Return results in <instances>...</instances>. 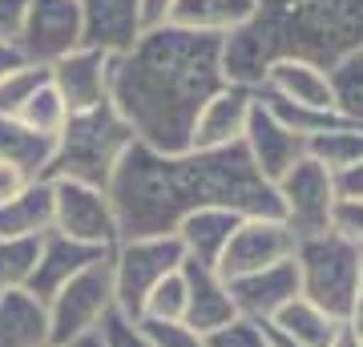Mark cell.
<instances>
[{"label": "cell", "mask_w": 363, "mask_h": 347, "mask_svg": "<svg viewBox=\"0 0 363 347\" xmlns=\"http://www.w3.org/2000/svg\"><path fill=\"white\" fill-rule=\"evenodd\" d=\"M226 291H230V303L242 319H274L279 311L298 299V270H295V255L286 263H274V267H262L255 275H238V279H226Z\"/></svg>", "instance_id": "5bb4252c"}, {"label": "cell", "mask_w": 363, "mask_h": 347, "mask_svg": "<svg viewBox=\"0 0 363 347\" xmlns=\"http://www.w3.org/2000/svg\"><path fill=\"white\" fill-rule=\"evenodd\" d=\"M28 182H33V178H25V174H21L16 166H9V162H0V206L9 202V198H16V194L25 190Z\"/></svg>", "instance_id": "f35d334b"}, {"label": "cell", "mask_w": 363, "mask_h": 347, "mask_svg": "<svg viewBox=\"0 0 363 347\" xmlns=\"http://www.w3.org/2000/svg\"><path fill=\"white\" fill-rule=\"evenodd\" d=\"M142 319H162V323L186 319V279H182V270L166 275V279L150 291V299H145V307H142Z\"/></svg>", "instance_id": "4dcf8cb0"}, {"label": "cell", "mask_w": 363, "mask_h": 347, "mask_svg": "<svg viewBox=\"0 0 363 347\" xmlns=\"http://www.w3.org/2000/svg\"><path fill=\"white\" fill-rule=\"evenodd\" d=\"M331 231L347 243L363 246V202L359 198H335V210H331Z\"/></svg>", "instance_id": "836d02e7"}, {"label": "cell", "mask_w": 363, "mask_h": 347, "mask_svg": "<svg viewBox=\"0 0 363 347\" xmlns=\"http://www.w3.org/2000/svg\"><path fill=\"white\" fill-rule=\"evenodd\" d=\"M298 295L323 307L335 323H347L363 287V246L339 238L335 231L311 234L295 243Z\"/></svg>", "instance_id": "5b68a950"}, {"label": "cell", "mask_w": 363, "mask_h": 347, "mask_svg": "<svg viewBox=\"0 0 363 347\" xmlns=\"http://www.w3.org/2000/svg\"><path fill=\"white\" fill-rule=\"evenodd\" d=\"M105 255H109V250H101V246H85V243H77V238H65V234L49 231L40 238L37 263H33V275H28L25 291H33L37 299L49 303L73 275H81L85 267H93V263L105 258Z\"/></svg>", "instance_id": "e0dca14e"}, {"label": "cell", "mask_w": 363, "mask_h": 347, "mask_svg": "<svg viewBox=\"0 0 363 347\" xmlns=\"http://www.w3.org/2000/svg\"><path fill=\"white\" fill-rule=\"evenodd\" d=\"M206 339V347H267V339H262V327L255 319H230L226 327H214V331L202 335Z\"/></svg>", "instance_id": "d6a6232c"}, {"label": "cell", "mask_w": 363, "mask_h": 347, "mask_svg": "<svg viewBox=\"0 0 363 347\" xmlns=\"http://www.w3.org/2000/svg\"><path fill=\"white\" fill-rule=\"evenodd\" d=\"M259 93L279 97V101H291V105H307V109H331L327 69H319L311 61H295V57H283V61L267 65Z\"/></svg>", "instance_id": "d6986e66"}, {"label": "cell", "mask_w": 363, "mask_h": 347, "mask_svg": "<svg viewBox=\"0 0 363 347\" xmlns=\"http://www.w3.org/2000/svg\"><path fill=\"white\" fill-rule=\"evenodd\" d=\"M327 81H331V109L347 126L363 129V53H351L339 65H331Z\"/></svg>", "instance_id": "4316f807"}, {"label": "cell", "mask_w": 363, "mask_h": 347, "mask_svg": "<svg viewBox=\"0 0 363 347\" xmlns=\"http://www.w3.org/2000/svg\"><path fill=\"white\" fill-rule=\"evenodd\" d=\"M0 347H49V307L33 291L0 295Z\"/></svg>", "instance_id": "44dd1931"}, {"label": "cell", "mask_w": 363, "mask_h": 347, "mask_svg": "<svg viewBox=\"0 0 363 347\" xmlns=\"http://www.w3.org/2000/svg\"><path fill=\"white\" fill-rule=\"evenodd\" d=\"M81 49V4L77 0H28L25 28L16 40L21 61L28 65H57Z\"/></svg>", "instance_id": "30bf717a"}, {"label": "cell", "mask_w": 363, "mask_h": 347, "mask_svg": "<svg viewBox=\"0 0 363 347\" xmlns=\"http://www.w3.org/2000/svg\"><path fill=\"white\" fill-rule=\"evenodd\" d=\"M52 231L101 250H113L121 243L109 194L77 182H52Z\"/></svg>", "instance_id": "9c48e42d"}, {"label": "cell", "mask_w": 363, "mask_h": 347, "mask_svg": "<svg viewBox=\"0 0 363 347\" xmlns=\"http://www.w3.org/2000/svg\"><path fill=\"white\" fill-rule=\"evenodd\" d=\"M49 347H52V343H49Z\"/></svg>", "instance_id": "ee69618b"}, {"label": "cell", "mask_w": 363, "mask_h": 347, "mask_svg": "<svg viewBox=\"0 0 363 347\" xmlns=\"http://www.w3.org/2000/svg\"><path fill=\"white\" fill-rule=\"evenodd\" d=\"M52 231V182L37 178L0 206V238H45Z\"/></svg>", "instance_id": "7402d4cb"}, {"label": "cell", "mask_w": 363, "mask_h": 347, "mask_svg": "<svg viewBox=\"0 0 363 347\" xmlns=\"http://www.w3.org/2000/svg\"><path fill=\"white\" fill-rule=\"evenodd\" d=\"M295 243L298 238L283 226V219H242L218 258V275L238 279V275H255L262 267L286 263L295 255Z\"/></svg>", "instance_id": "8fae6325"}, {"label": "cell", "mask_w": 363, "mask_h": 347, "mask_svg": "<svg viewBox=\"0 0 363 347\" xmlns=\"http://www.w3.org/2000/svg\"><path fill=\"white\" fill-rule=\"evenodd\" d=\"M101 339H105V347H150L142 327L133 319H125V315H117V311H109L101 319Z\"/></svg>", "instance_id": "e575fe53"}, {"label": "cell", "mask_w": 363, "mask_h": 347, "mask_svg": "<svg viewBox=\"0 0 363 347\" xmlns=\"http://www.w3.org/2000/svg\"><path fill=\"white\" fill-rule=\"evenodd\" d=\"M267 323H274L283 335H291L295 343H303V347H327L331 343V335L339 331V323L327 315L323 307H315L311 299H291L274 319H267Z\"/></svg>", "instance_id": "d4e9b609"}, {"label": "cell", "mask_w": 363, "mask_h": 347, "mask_svg": "<svg viewBox=\"0 0 363 347\" xmlns=\"http://www.w3.org/2000/svg\"><path fill=\"white\" fill-rule=\"evenodd\" d=\"M25 13H28V0H0V45L16 49L21 28H25Z\"/></svg>", "instance_id": "d590c367"}, {"label": "cell", "mask_w": 363, "mask_h": 347, "mask_svg": "<svg viewBox=\"0 0 363 347\" xmlns=\"http://www.w3.org/2000/svg\"><path fill=\"white\" fill-rule=\"evenodd\" d=\"M238 222H242V214L218 210V206H206V210L186 214V219L178 222L174 238L182 243V250H186L190 263L218 270V258H222V250H226V243H230V234L238 231Z\"/></svg>", "instance_id": "ffe728a7"}, {"label": "cell", "mask_w": 363, "mask_h": 347, "mask_svg": "<svg viewBox=\"0 0 363 347\" xmlns=\"http://www.w3.org/2000/svg\"><path fill=\"white\" fill-rule=\"evenodd\" d=\"M16 121L25 129H33V133H40V138H52V142H57V133H61L65 121H69V109H65V101H61V93L52 89V81H45V85L28 97L25 109L16 114Z\"/></svg>", "instance_id": "83f0119b"}, {"label": "cell", "mask_w": 363, "mask_h": 347, "mask_svg": "<svg viewBox=\"0 0 363 347\" xmlns=\"http://www.w3.org/2000/svg\"><path fill=\"white\" fill-rule=\"evenodd\" d=\"M351 53H363V0H255V16L222 37V73L226 85L259 89L271 61L331 69Z\"/></svg>", "instance_id": "3957f363"}, {"label": "cell", "mask_w": 363, "mask_h": 347, "mask_svg": "<svg viewBox=\"0 0 363 347\" xmlns=\"http://www.w3.org/2000/svg\"><path fill=\"white\" fill-rule=\"evenodd\" d=\"M242 150H247L250 166L259 170L271 186L283 178L295 162L307 158V142H303L298 133H291L262 101H255V109H250L247 133H242Z\"/></svg>", "instance_id": "4fadbf2b"}, {"label": "cell", "mask_w": 363, "mask_h": 347, "mask_svg": "<svg viewBox=\"0 0 363 347\" xmlns=\"http://www.w3.org/2000/svg\"><path fill=\"white\" fill-rule=\"evenodd\" d=\"M21 65V53L13 49V45H0V77L9 73V69H16Z\"/></svg>", "instance_id": "7bdbcfd3"}, {"label": "cell", "mask_w": 363, "mask_h": 347, "mask_svg": "<svg viewBox=\"0 0 363 347\" xmlns=\"http://www.w3.org/2000/svg\"><path fill=\"white\" fill-rule=\"evenodd\" d=\"M182 279H186V327H194L198 335L226 327L230 319H238V311L230 303L226 279L214 267H198V263H182Z\"/></svg>", "instance_id": "ac0fdd59"}, {"label": "cell", "mask_w": 363, "mask_h": 347, "mask_svg": "<svg viewBox=\"0 0 363 347\" xmlns=\"http://www.w3.org/2000/svg\"><path fill=\"white\" fill-rule=\"evenodd\" d=\"M274 198H279V219L295 238H311V234L331 231V210H335V174L323 170L319 162L303 158L274 182Z\"/></svg>", "instance_id": "ba28073f"}, {"label": "cell", "mask_w": 363, "mask_h": 347, "mask_svg": "<svg viewBox=\"0 0 363 347\" xmlns=\"http://www.w3.org/2000/svg\"><path fill=\"white\" fill-rule=\"evenodd\" d=\"M121 238L174 234L194 210L218 206L242 219H279L274 186L250 166L242 142L226 150L157 154L133 142L105 186Z\"/></svg>", "instance_id": "6da1fadb"}, {"label": "cell", "mask_w": 363, "mask_h": 347, "mask_svg": "<svg viewBox=\"0 0 363 347\" xmlns=\"http://www.w3.org/2000/svg\"><path fill=\"white\" fill-rule=\"evenodd\" d=\"M250 16H255V0H178L169 13V25L210 33V37H230Z\"/></svg>", "instance_id": "603a6c76"}, {"label": "cell", "mask_w": 363, "mask_h": 347, "mask_svg": "<svg viewBox=\"0 0 363 347\" xmlns=\"http://www.w3.org/2000/svg\"><path fill=\"white\" fill-rule=\"evenodd\" d=\"M347 327L359 335V343H363V287H359V299H355V307H351V315H347Z\"/></svg>", "instance_id": "b9f144b4"}, {"label": "cell", "mask_w": 363, "mask_h": 347, "mask_svg": "<svg viewBox=\"0 0 363 347\" xmlns=\"http://www.w3.org/2000/svg\"><path fill=\"white\" fill-rule=\"evenodd\" d=\"M81 4V49L105 57H125L142 37L138 0H77Z\"/></svg>", "instance_id": "9a60e30c"}, {"label": "cell", "mask_w": 363, "mask_h": 347, "mask_svg": "<svg viewBox=\"0 0 363 347\" xmlns=\"http://www.w3.org/2000/svg\"><path fill=\"white\" fill-rule=\"evenodd\" d=\"M52 138H40L33 129H25L16 117H0V162L16 166L25 178H45V170L52 162Z\"/></svg>", "instance_id": "cb8c5ba5"}, {"label": "cell", "mask_w": 363, "mask_h": 347, "mask_svg": "<svg viewBox=\"0 0 363 347\" xmlns=\"http://www.w3.org/2000/svg\"><path fill=\"white\" fill-rule=\"evenodd\" d=\"M222 85V37L162 25L142 33L138 45L113 61L109 101L142 145L186 154L202 105Z\"/></svg>", "instance_id": "7a4b0ae2"}, {"label": "cell", "mask_w": 363, "mask_h": 347, "mask_svg": "<svg viewBox=\"0 0 363 347\" xmlns=\"http://www.w3.org/2000/svg\"><path fill=\"white\" fill-rule=\"evenodd\" d=\"M45 307H49V343L52 347H65L77 335L97 331L101 319L113 311V270H109V255L97 258L81 275H73Z\"/></svg>", "instance_id": "52a82bcc"}, {"label": "cell", "mask_w": 363, "mask_h": 347, "mask_svg": "<svg viewBox=\"0 0 363 347\" xmlns=\"http://www.w3.org/2000/svg\"><path fill=\"white\" fill-rule=\"evenodd\" d=\"M327 347H363V343H359V335L351 331L347 323H339V331L331 335V343H327Z\"/></svg>", "instance_id": "60d3db41"}, {"label": "cell", "mask_w": 363, "mask_h": 347, "mask_svg": "<svg viewBox=\"0 0 363 347\" xmlns=\"http://www.w3.org/2000/svg\"><path fill=\"white\" fill-rule=\"evenodd\" d=\"M259 101V89H247V85H222L194 121V138H190V150H226V145H238L242 133H247L250 109Z\"/></svg>", "instance_id": "2e32d148"}, {"label": "cell", "mask_w": 363, "mask_h": 347, "mask_svg": "<svg viewBox=\"0 0 363 347\" xmlns=\"http://www.w3.org/2000/svg\"><path fill=\"white\" fill-rule=\"evenodd\" d=\"M335 194L339 198H359L363 202V158L355 166H347L343 174H335Z\"/></svg>", "instance_id": "74e56055"}, {"label": "cell", "mask_w": 363, "mask_h": 347, "mask_svg": "<svg viewBox=\"0 0 363 347\" xmlns=\"http://www.w3.org/2000/svg\"><path fill=\"white\" fill-rule=\"evenodd\" d=\"M186 250L174 234H150V238H121L109 250L113 270V311L125 319H142V307L166 275L182 270Z\"/></svg>", "instance_id": "8992f818"}, {"label": "cell", "mask_w": 363, "mask_h": 347, "mask_svg": "<svg viewBox=\"0 0 363 347\" xmlns=\"http://www.w3.org/2000/svg\"><path fill=\"white\" fill-rule=\"evenodd\" d=\"M45 81H49V69H45V65L21 61L16 69H9V73L0 77V117H16L25 109V101L45 85Z\"/></svg>", "instance_id": "f1b7e54d"}, {"label": "cell", "mask_w": 363, "mask_h": 347, "mask_svg": "<svg viewBox=\"0 0 363 347\" xmlns=\"http://www.w3.org/2000/svg\"><path fill=\"white\" fill-rule=\"evenodd\" d=\"M307 158L319 162L323 170H331V174H343L363 158V129L343 121L327 133H315V138H307Z\"/></svg>", "instance_id": "484cf974"}, {"label": "cell", "mask_w": 363, "mask_h": 347, "mask_svg": "<svg viewBox=\"0 0 363 347\" xmlns=\"http://www.w3.org/2000/svg\"><path fill=\"white\" fill-rule=\"evenodd\" d=\"M113 61L97 49H73L57 65H49L52 89L61 93L69 114H85L93 105L109 101V85H113Z\"/></svg>", "instance_id": "7c38bea8"}, {"label": "cell", "mask_w": 363, "mask_h": 347, "mask_svg": "<svg viewBox=\"0 0 363 347\" xmlns=\"http://www.w3.org/2000/svg\"><path fill=\"white\" fill-rule=\"evenodd\" d=\"M174 4H178V0H138V21H142V33H154V28L169 25Z\"/></svg>", "instance_id": "8d00e7d4"}, {"label": "cell", "mask_w": 363, "mask_h": 347, "mask_svg": "<svg viewBox=\"0 0 363 347\" xmlns=\"http://www.w3.org/2000/svg\"><path fill=\"white\" fill-rule=\"evenodd\" d=\"M142 335L150 339V347H206V339L186 327V323H162V319H138Z\"/></svg>", "instance_id": "1f68e13d"}, {"label": "cell", "mask_w": 363, "mask_h": 347, "mask_svg": "<svg viewBox=\"0 0 363 347\" xmlns=\"http://www.w3.org/2000/svg\"><path fill=\"white\" fill-rule=\"evenodd\" d=\"M133 142L138 138L125 126V117L113 109V101L93 105L85 114H69L65 129L57 133L45 182H77V186L105 190L117 162L125 158V150Z\"/></svg>", "instance_id": "277c9868"}, {"label": "cell", "mask_w": 363, "mask_h": 347, "mask_svg": "<svg viewBox=\"0 0 363 347\" xmlns=\"http://www.w3.org/2000/svg\"><path fill=\"white\" fill-rule=\"evenodd\" d=\"M40 238H0V295L28 287Z\"/></svg>", "instance_id": "f546056e"}, {"label": "cell", "mask_w": 363, "mask_h": 347, "mask_svg": "<svg viewBox=\"0 0 363 347\" xmlns=\"http://www.w3.org/2000/svg\"><path fill=\"white\" fill-rule=\"evenodd\" d=\"M259 327H262V339H267V347H303V343H295L291 335H283L274 323H267V319H262Z\"/></svg>", "instance_id": "ab89813d"}]
</instances>
